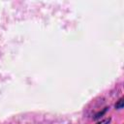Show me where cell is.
Wrapping results in <instances>:
<instances>
[{
    "instance_id": "6da1fadb",
    "label": "cell",
    "mask_w": 124,
    "mask_h": 124,
    "mask_svg": "<svg viewBox=\"0 0 124 124\" xmlns=\"http://www.w3.org/2000/svg\"><path fill=\"white\" fill-rule=\"evenodd\" d=\"M122 105H123V99H120L119 103L116 105V108H122Z\"/></svg>"
},
{
    "instance_id": "7a4b0ae2",
    "label": "cell",
    "mask_w": 124,
    "mask_h": 124,
    "mask_svg": "<svg viewBox=\"0 0 124 124\" xmlns=\"http://www.w3.org/2000/svg\"><path fill=\"white\" fill-rule=\"evenodd\" d=\"M108 122H109V119H107V120H104V121H102L101 123H98V124H107Z\"/></svg>"
}]
</instances>
